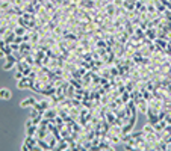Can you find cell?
<instances>
[{
    "mask_svg": "<svg viewBox=\"0 0 171 151\" xmlns=\"http://www.w3.org/2000/svg\"><path fill=\"white\" fill-rule=\"evenodd\" d=\"M6 41L5 39H2V38H0V50H5V47H6Z\"/></svg>",
    "mask_w": 171,
    "mask_h": 151,
    "instance_id": "5b68a950",
    "label": "cell"
},
{
    "mask_svg": "<svg viewBox=\"0 0 171 151\" xmlns=\"http://www.w3.org/2000/svg\"><path fill=\"white\" fill-rule=\"evenodd\" d=\"M17 35H23V29H17Z\"/></svg>",
    "mask_w": 171,
    "mask_h": 151,
    "instance_id": "52a82bcc",
    "label": "cell"
},
{
    "mask_svg": "<svg viewBox=\"0 0 171 151\" xmlns=\"http://www.w3.org/2000/svg\"><path fill=\"white\" fill-rule=\"evenodd\" d=\"M30 85H32V82H30V80H29V79L26 77V76H24L23 79H20V82L17 83V86H18V89H24V88H29Z\"/></svg>",
    "mask_w": 171,
    "mask_h": 151,
    "instance_id": "6da1fadb",
    "label": "cell"
},
{
    "mask_svg": "<svg viewBox=\"0 0 171 151\" xmlns=\"http://www.w3.org/2000/svg\"><path fill=\"white\" fill-rule=\"evenodd\" d=\"M0 98L2 100H9L11 98V91L6 89V88H2V89H0Z\"/></svg>",
    "mask_w": 171,
    "mask_h": 151,
    "instance_id": "3957f363",
    "label": "cell"
},
{
    "mask_svg": "<svg viewBox=\"0 0 171 151\" xmlns=\"http://www.w3.org/2000/svg\"><path fill=\"white\" fill-rule=\"evenodd\" d=\"M32 104L35 106V104H37V101H35V98H33V97H29V98H26V100H23L20 106H21V107H23V109H26V107H30V106H32Z\"/></svg>",
    "mask_w": 171,
    "mask_h": 151,
    "instance_id": "7a4b0ae2",
    "label": "cell"
},
{
    "mask_svg": "<svg viewBox=\"0 0 171 151\" xmlns=\"http://www.w3.org/2000/svg\"><path fill=\"white\" fill-rule=\"evenodd\" d=\"M14 64H15V62H11V60H6V64H5V67H3V70H11L12 67H14Z\"/></svg>",
    "mask_w": 171,
    "mask_h": 151,
    "instance_id": "277c9868",
    "label": "cell"
},
{
    "mask_svg": "<svg viewBox=\"0 0 171 151\" xmlns=\"http://www.w3.org/2000/svg\"><path fill=\"white\" fill-rule=\"evenodd\" d=\"M24 77V74H23V71H18V73H17L15 74V79H17V80H20V79H23Z\"/></svg>",
    "mask_w": 171,
    "mask_h": 151,
    "instance_id": "8992f818",
    "label": "cell"
}]
</instances>
